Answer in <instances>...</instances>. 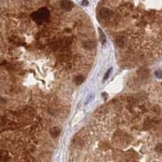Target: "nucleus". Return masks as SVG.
Returning <instances> with one entry per match:
<instances>
[{
    "mask_svg": "<svg viewBox=\"0 0 162 162\" xmlns=\"http://www.w3.org/2000/svg\"><path fill=\"white\" fill-rule=\"evenodd\" d=\"M31 17L36 23L42 24L46 21H48L49 18H50V11L46 7L40 8L38 11H35L32 14Z\"/></svg>",
    "mask_w": 162,
    "mask_h": 162,
    "instance_id": "obj_1",
    "label": "nucleus"
},
{
    "mask_svg": "<svg viewBox=\"0 0 162 162\" xmlns=\"http://www.w3.org/2000/svg\"><path fill=\"white\" fill-rule=\"evenodd\" d=\"M131 139L130 135L126 133L122 132V131H118L114 134L113 137V143L114 144L118 145V147H126L131 143Z\"/></svg>",
    "mask_w": 162,
    "mask_h": 162,
    "instance_id": "obj_2",
    "label": "nucleus"
},
{
    "mask_svg": "<svg viewBox=\"0 0 162 162\" xmlns=\"http://www.w3.org/2000/svg\"><path fill=\"white\" fill-rule=\"evenodd\" d=\"M20 114L24 117H33L36 114V110L31 106H26L22 111H20Z\"/></svg>",
    "mask_w": 162,
    "mask_h": 162,
    "instance_id": "obj_3",
    "label": "nucleus"
},
{
    "mask_svg": "<svg viewBox=\"0 0 162 162\" xmlns=\"http://www.w3.org/2000/svg\"><path fill=\"white\" fill-rule=\"evenodd\" d=\"M100 17L102 18V19L104 20H110V18L112 17L113 16V11L111 10L108 9V8H102L101 10H100Z\"/></svg>",
    "mask_w": 162,
    "mask_h": 162,
    "instance_id": "obj_4",
    "label": "nucleus"
},
{
    "mask_svg": "<svg viewBox=\"0 0 162 162\" xmlns=\"http://www.w3.org/2000/svg\"><path fill=\"white\" fill-rule=\"evenodd\" d=\"M10 42L16 46H21L24 45V41L17 36H12L10 38Z\"/></svg>",
    "mask_w": 162,
    "mask_h": 162,
    "instance_id": "obj_5",
    "label": "nucleus"
},
{
    "mask_svg": "<svg viewBox=\"0 0 162 162\" xmlns=\"http://www.w3.org/2000/svg\"><path fill=\"white\" fill-rule=\"evenodd\" d=\"M60 6L65 11H71L73 7V3L70 0H61Z\"/></svg>",
    "mask_w": 162,
    "mask_h": 162,
    "instance_id": "obj_6",
    "label": "nucleus"
},
{
    "mask_svg": "<svg viewBox=\"0 0 162 162\" xmlns=\"http://www.w3.org/2000/svg\"><path fill=\"white\" fill-rule=\"evenodd\" d=\"M71 43H72V37H67L63 38V40H61L62 48H69Z\"/></svg>",
    "mask_w": 162,
    "mask_h": 162,
    "instance_id": "obj_7",
    "label": "nucleus"
},
{
    "mask_svg": "<svg viewBox=\"0 0 162 162\" xmlns=\"http://www.w3.org/2000/svg\"><path fill=\"white\" fill-rule=\"evenodd\" d=\"M50 47L51 50H57L62 47L61 45V41L60 40H54L50 43Z\"/></svg>",
    "mask_w": 162,
    "mask_h": 162,
    "instance_id": "obj_8",
    "label": "nucleus"
},
{
    "mask_svg": "<svg viewBox=\"0 0 162 162\" xmlns=\"http://www.w3.org/2000/svg\"><path fill=\"white\" fill-rule=\"evenodd\" d=\"M71 56L70 54H64V53H60V54L57 57V59L59 62H69Z\"/></svg>",
    "mask_w": 162,
    "mask_h": 162,
    "instance_id": "obj_9",
    "label": "nucleus"
},
{
    "mask_svg": "<svg viewBox=\"0 0 162 162\" xmlns=\"http://www.w3.org/2000/svg\"><path fill=\"white\" fill-rule=\"evenodd\" d=\"M82 46H83V47L85 50H93L94 47H95V43L92 42V41H85V42H83Z\"/></svg>",
    "mask_w": 162,
    "mask_h": 162,
    "instance_id": "obj_10",
    "label": "nucleus"
},
{
    "mask_svg": "<svg viewBox=\"0 0 162 162\" xmlns=\"http://www.w3.org/2000/svg\"><path fill=\"white\" fill-rule=\"evenodd\" d=\"M60 132H61V130L60 128L57 127V126H55V127H53L50 129V135L53 137V138H57V137L59 135H60Z\"/></svg>",
    "mask_w": 162,
    "mask_h": 162,
    "instance_id": "obj_11",
    "label": "nucleus"
},
{
    "mask_svg": "<svg viewBox=\"0 0 162 162\" xmlns=\"http://www.w3.org/2000/svg\"><path fill=\"white\" fill-rule=\"evenodd\" d=\"M116 45L118 47H123L125 45V42H124V39L122 37H118L116 39Z\"/></svg>",
    "mask_w": 162,
    "mask_h": 162,
    "instance_id": "obj_12",
    "label": "nucleus"
},
{
    "mask_svg": "<svg viewBox=\"0 0 162 162\" xmlns=\"http://www.w3.org/2000/svg\"><path fill=\"white\" fill-rule=\"evenodd\" d=\"M84 81V77L83 75H78V76L75 78V82L77 85L81 84Z\"/></svg>",
    "mask_w": 162,
    "mask_h": 162,
    "instance_id": "obj_13",
    "label": "nucleus"
},
{
    "mask_svg": "<svg viewBox=\"0 0 162 162\" xmlns=\"http://www.w3.org/2000/svg\"><path fill=\"white\" fill-rule=\"evenodd\" d=\"M99 35H100V42H101L102 45H104L105 43V36L104 32L101 31V29L99 28Z\"/></svg>",
    "mask_w": 162,
    "mask_h": 162,
    "instance_id": "obj_14",
    "label": "nucleus"
},
{
    "mask_svg": "<svg viewBox=\"0 0 162 162\" xmlns=\"http://www.w3.org/2000/svg\"><path fill=\"white\" fill-rule=\"evenodd\" d=\"M10 54H11L13 57H16L19 55V50H18L16 48L12 47V48H11V50H10Z\"/></svg>",
    "mask_w": 162,
    "mask_h": 162,
    "instance_id": "obj_15",
    "label": "nucleus"
},
{
    "mask_svg": "<svg viewBox=\"0 0 162 162\" xmlns=\"http://www.w3.org/2000/svg\"><path fill=\"white\" fill-rule=\"evenodd\" d=\"M110 70H109V71H107V72H106L105 75V77H104V81H105V80H106V79H108L109 75H110Z\"/></svg>",
    "mask_w": 162,
    "mask_h": 162,
    "instance_id": "obj_16",
    "label": "nucleus"
},
{
    "mask_svg": "<svg viewBox=\"0 0 162 162\" xmlns=\"http://www.w3.org/2000/svg\"><path fill=\"white\" fill-rule=\"evenodd\" d=\"M83 4H84H84H85V5H86V4H88V3H87V1H86V0H85V1H84V3H83Z\"/></svg>",
    "mask_w": 162,
    "mask_h": 162,
    "instance_id": "obj_17",
    "label": "nucleus"
}]
</instances>
